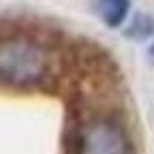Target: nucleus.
I'll list each match as a JSON object with an SVG mask.
<instances>
[{
  "mask_svg": "<svg viewBox=\"0 0 154 154\" xmlns=\"http://www.w3.org/2000/svg\"><path fill=\"white\" fill-rule=\"evenodd\" d=\"M66 154H128V137L111 118H86L69 135Z\"/></svg>",
  "mask_w": 154,
  "mask_h": 154,
  "instance_id": "f03ea898",
  "label": "nucleus"
},
{
  "mask_svg": "<svg viewBox=\"0 0 154 154\" xmlns=\"http://www.w3.org/2000/svg\"><path fill=\"white\" fill-rule=\"evenodd\" d=\"M49 51L30 36H7L0 41V86L32 88L49 77Z\"/></svg>",
  "mask_w": 154,
  "mask_h": 154,
  "instance_id": "f257e3e1",
  "label": "nucleus"
},
{
  "mask_svg": "<svg viewBox=\"0 0 154 154\" xmlns=\"http://www.w3.org/2000/svg\"><path fill=\"white\" fill-rule=\"evenodd\" d=\"M131 2L128 0H96V9L99 15L103 17V22L107 26H120L124 22V17L128 13Z\"/></svg>",
  "mask_w": 154,
  "mask_h": 154,
  "instance_id": "7ed1b4c3",
  "label": "nucleus"
},
{
  "mask_svg": "<svg viewBox=\"0 0 154 154\" xmlns=\"http://www.w3.org/2000/svg\"><path fill=\"white\" fill-rule=\"evenodd\" d=\"M150 58H152V62H154V45L150 47Z\"/></svg>",
  "mask_w": 154,
  "mask_h": 154,
  "instance_id": "20e7f679",
  "label": "nucleus"
}]
</instances>
